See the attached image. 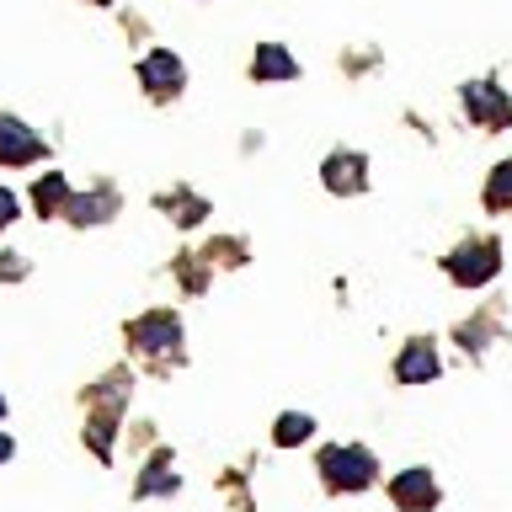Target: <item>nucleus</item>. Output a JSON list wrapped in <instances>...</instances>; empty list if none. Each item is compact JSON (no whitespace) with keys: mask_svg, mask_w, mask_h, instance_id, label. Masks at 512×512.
<instances>
[{"mask_svg":"<svg viewBox=\"0 0 512 512\" xmlns=\"http://www.w3.org/2000/svg\"><path fill=\"white\" fill-rule=\"evenodd\" d=\"M374 454L368 448H358V443H336V448H326L320 454V480H326V491H363V486H374Z\"/></svg>","mask_w":512,"mask_h":512,"instance_id":"obj_1","label":"nucleus"},{"mask_svg":"<svg viewBox=\"0 0 512 512\" xmlns=\"http://www.w3.org/2000/svg\"><path fill=\"white\" fill-rule=\"evenodd\" d=\"M496 272H502V246H496V240H464V246H454V256H448V278L464 283V288L491 283Z\"/></svg>","mask_w":512,"mask_h":512,"instance_id":"obj_2","label":"nucleus"},{"mask_svg":"<svg viewBox=\"0 0 512 512\" xmlns=\"http://www.w3.org/2000/svg\"><path fill=\"white\" fill-rule=\"evenodd\" d=\"M128 342L144 347V352L176 347V342H182V320H176L171 310H150V315H139L134 326H128Z\"/></svg>","mask_w":512,"mask_h":512,"instance_id":"obj_3","label":"nucleus"},{"mask_svg":"<svg viewBox=\"0 0 512 512\" xmlns=\"http://www.w3.org/2000/svg\"><path fill=\"white\" fill-rule=\"evenodd\" d=\"M464 107H470V118L486 123V128H507L512 123V102L491 86V80H470V86H464Z\"/></svg>","mask_w":512,"mask_h":512,"instance_id":"obj_4","label":"nucleus"},{"mask_svg":"<svg viewBox=\"0 0 512 512\" xmlns=\"http://www.w3.org/2000/svg\"><path fill=\"white\" fill-rule=\"evenodd\" d=\"M390 502L400 512H427V507H438V480H432L427 470H400L390 480Z\"/></svg>","mask_w":512,"mask_h":512,"instance_id":"obj_5","label":"nucleus"},{"mask_svg":"<svg viewBox=\"0 0 512 512\" xmlns=\"http://www.w3.org/2000/svg\"><path fill=\"white\" fill-rule=\"evenodd\" d=\"M395 379H400V384H427V379H438V347H432L427 336H411L406 352L395 358Z\"/></svg>","mask_w":512,"mask_h":512,"instance_id":"obj_6","label":"nucleus"},{"mask_svg":"<svg viewBox=\"0 0 512 512\" xmlns=\"http://www.w3.org/2000/svg\"><path fill=\"white\" fill-rule=\"evenodd\" d=\"M139 80L150 86V96H176V91H182V80H187V70H182V59H176V54L160 48V54H150L139 64Z\"/></svg>","mask_w":512,"mask_h":512,"instance_id":"obj_7","label":"nucleus"},{"mask_svg":"<svg viewBox=\"0 0 512 512\" xmlns=\"http://www.w3.org/2000/svg\"><path fill=\"white\" fill-rule=\"evenodd\" d=\"M368 160L358 155V150H342V155H331L326 160V187L331 192H363L368 187Z\"/></svg>","mask_w":512,"mask_h":512,"instance_id":"obj_8","label":"nucleus"},{"mask_svg":"<svg viewBox=\"0 0 512 512\" xmlns=\"http://www.w3.org/2000/svg\"><path fill=\"white\" fill-rule=\"evenodd\" d=\"M38 155H43V144L32 139L22 123L0 118V160H6V166H22V160H38Z\"/></svg>","mask_w":512,"mask_h":512,"instance_id":"obj_9","label":"nucleus"},{"mask_svg":"<svg viewBox=\"0 0 512 512\" xmlns=\"http://www.w3.org/2000/svg\"><path fill=\"white\" fill-rule=\"evenodd\" d=\"M251 75H256V80H294L299 64L288 59L283 43H262V48H256V59H251Z\"/></svg>","mask_w":512,"mask_h":512,"instance_id":"obj_10","label":"nucleus"},{"mask_svg":"<svg viewBox=\"0 0 512 512\" xmlns=\"http://www.w3.org/2000/svg\"><path fill=\"white\" fill-rule=\"evenodd\" d=\"M112 208H118V198L102 187V192H91V198H70V208H64V214H70L75 224H102Z\"/></svg>","mask_w":512,"mask_h":512,"instance_id":"obj_11","label":"nucleus"},{"mask_svg":"<svg viewBox=\"0 0 512 512\" xmlns=\"http://www.w3.org/2000/svg\"><path fill=\"white\" fill-rule=\"evenodd\" d=\"M315 432V416H304V411H288V416H278V427H272V443L278 448H294V443H304Z\"/></svg>","mask_w":512,"mask_h":512,"instance_id":"obj_12","label":"nucleus"},{"mask_svg":"<svg viewBox=\"0 0 512 512\" xmlns=\"http://www.w3.org/2000/svg\"><path fill=\"white\" fill-rule=\"evenodd\" d=\"M486 208H496V214H512V160H502V166L491 171V182H486Z\"/></svg>","mask_w":512,"mask_h":512,"instance_id":"obj_13","label":"nucleus"},{"mask_svg":"<svg viewBox=\"0 0 512 512\" xmlns=\"http://www.w3.org/2000/svg\"><path fill=\"white\" fill-rule=\"evenodd\" d=\"M155 491H176V475H171V454H155L150 470L139 475V496H155Z\"/></svg>","mask_w":512,"mask_h":512,"instance_id":"obj_14","label":"nucleus"},{"mask_svg":"<svg viewBox=\"0 0 512 512\" xmlns=\"http://www.w3.org/2000/svg\"><path fill=\"white\" fill-rule=\"evenodd\" d=\"M32 198H38V208H43V214H59V208H70V192H64V176H54V171H48L43 182H38V192H32Z\"/></svg>","mask_w":512,"mask_h":512,"instance_id":"obj_15","label":"nucleus"},{"mask_svg":"<svg viewBox=\"0 0 512 512\" xmlns=\"http://www.w3.org/2000/svg\"><path fill=\"white\" fill-rule=\"evenodd\" d=\"M112 427H118V411H96L91 422H86V432H91V448L102 459H112Z\"/></svg>","mask_w":512,"mask_h":512,"instance_id":"obj_16","label":"nucleus"},{"mask_svg":"<svg viewBox=\"0 0 512 512\" xmlns=\"http://www.w3.org/2000/svg\"><path fill=\"white\" fill-rule=\"evenodd\" d=\"M486 336H491V320H486V315L470 320V326H459V342H464V352H486Z\"/></svg>","mask_w":512,"mask_h":512,"instance_id":"obj_17","label":"nucleus"},{"mask_svg":"<svg viewBox=\"0 0 512 512\" xmlns=\"http://www.w3.org/2000/svg\"><path fill=\"white\" fill-rule=\"evenodd\" d=\"M16 219V198H11V192H0V224H11Z\"/></svg>","mask_w":512,"mask_h":512,"instance_id":"obj_18","label":"nucleus"},{"mask_svg":"<svg viewBox=\"0 0 512 512\" xmlns=\"http://www.w3.org/2000/svg\"><path fill=\"white\" fill-rule=\"evenodd\" d=\"M0 459H11V438H6V432H0Z\"/></svg>","mask_w":512,"mask_h":512,"instance_id":"obj_19","label":"nucleus"},{"mask_svg":"<svg viewBox=\"0 0 512 512\" xmlns=\"http://www.w3.org/2000/svg\"><path fill=\"white\" fill-rule=\"evenodd\" d=\"M0 416H6V395H0Z\"/></svg>","mask_w":512,"mask_h":512,"instance_id":"obj_20","label":"nucleus"},{"mask_svg":"<svg viewBox=\"0 0 512 512\" xmlns=\"http://www.w3.org/2000/svg\"><path fill=\"white\" fill-rule=\"evenodd\" d=\"M96 6H112V0H96Z\"/></svg>","mask_w":512,"mask_h":512,"instance_id":"obj_21","label":"nucleus"}]
</instances>
